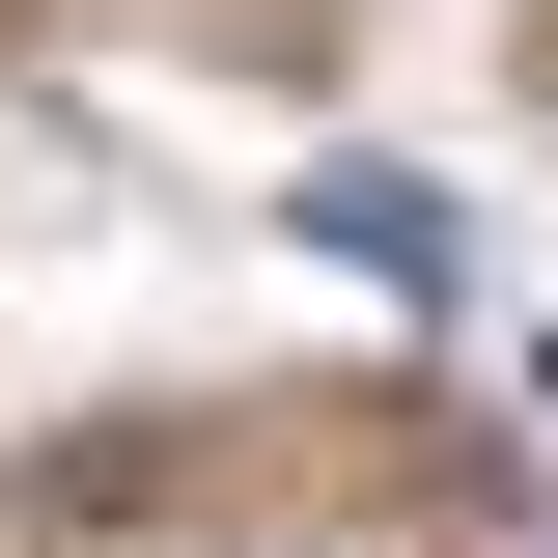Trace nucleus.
I'll return each mask as SVG.
<instances>
[{"mask_svg":"<svg viewBox=\"0 0 558 558\" xmlns=\"http://www.w3.org/2000/svg\"><path fill=\"white\" fill-rule=\"evenodd\" d=\"M307 252H336V279H391V307H475V223L418 196V168H307Z\"/></svg>","mask_w":558,"mask_h":558,"instance_id":"1","label":"nucleus"}]
</instances>
